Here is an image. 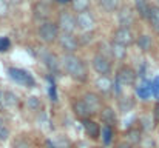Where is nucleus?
I'll use <instances>...</instances> for the list:
<instances>
[{"label": "nucleus", "instance_id": "f257e3e1", "mask_svg": "<svg viewBox=\"0 0 159 148\" xmlns=\"http://www.w3.org/2000/svg\"><path fill=\"white\" fill-rule=\"evenodd\" d=\"M62 65L65 68V71L70 74L71 79L77 80V82H85L88 79V71L85 63L82 62V59H79L76 54H68L65 52L62 56Z\"/></svg>", "mask_w": 159, "mask_h": 148}, {"label": "nucleus", "instance_id": "f03ea898", "mask_svg": "<svg viewBox=\"0 0 159 148\" xmlns=\"http://www.w3.org/2000/svg\"><path fill=\"white\" fill-rule=\"evenodd\" d=\"M59 36H60V28H59L57 23L43 22L39 26V37L45 43H53L56 40H59Z\"/></svg>", "mask_w": 159, "mask_h": 148}, {"label": "nucleus", "instance_id": "7ed1b4c3", "mask_svg": "<svg viewBox=\"0 0 159 148\" xmlns=\"http://www.w3.org/2000/svg\"><path fill=\"white\" fill-rule=\"evenodd\" d=\"M57 25L60 28V33H70V34H74L76 28H77V20L73 14L66 12V11H62L59 14V19H57Z\"/></svg>", "mask_w": 159, "mask_h": 148}, {"label": "nucleus", "instance_id": "20e7f679", "mask_svg": "<svg viewBox=\"0 0 159 148\" xmlns=\"http://www.w3.org/2000/svg\"><path fill=\"white\" fill-rule=\"evenodd\" d=\"M76 20H77V28L82 33H91L96 28V19H94V16L90 11L79 12L76 16Z\"/></svg>", "mask_w": 159, "mask_h": 148}, {"label": "nucleus", "instance_id": "39448f33", "mask_svg": "<svg viewBox=\"0 0 159 148\" xmlns=\"http://www.w3.org/2000/svg\"><path fill=\"white\" fill-rule=\"evenodd\" d=\"M113 42H117V43H120V45H124V47H130V45H133L136 40H134V34H133V31L130 29V28H117L114 33H113Z\"/></svg>", "mask_w": 159, "mask_h": 148}, {"label": "nucleus", "instance_id": "423d86ee", "mask_svg": "<svg viewBox=\"0 0 159 148\" xmlns=\"http://www.w3.org/2000/svg\"><path fill=\"white\" fill-rule=\"evenodd\" d=\"M94 71L99 74V76H108L111 73V62L110 59L104 56V54H96L93 57V62H91Z\"/></svg>", "mask_w": 159, "mask_h": 148}, {"label": "nucleus", "instance_id": "0eeeda50", "mask_svg": "<svg viewBox=\"0 0 159 148\" xmlns=\"http://www.w3.org/2000/svg\"><path fill=\"white\" fill-rule=\"evenodd\" d=\"M116 80L122 85V87H131L136 82V73L133 71V68L124 65L119 68L117 74H116Z\"/></svg>", "mask_w": 159, "mask_h": 148}, {"label": "nucleus", "instance_id": "6e6552de", "mask_svg": "<svg viewBox=\"0 0 159 148\" xmlns=\"http://www.w3.org/2000/svg\"><path fill=\"white\" fill-rule=\"evenodd\" d=\"M57 42H59L60 48L68 54H74V51L79 47V40L74 37V34H70V33H60Z\"/></svg>", "mask_w": 159, "mask_h": 148}, {"label": "nucleus", "instance_id": "1a4fd4ad", "mask_svg": "<svg viewBox=\"0 0 159 148\" xmlns=\"http://www.w3.org/2000/svg\"><path fill=\"white\" fill-rule=\"evenodd\" d=\"M82 100L85 102V105L88 106V110L91 111V114H101V111H102V100L101 97L96 94V93H91V91H88V93H85L84 94V97Z\"/></svg>", "mask_w": 159, "mask_h": 148}, {"label": "nucleus", "instance_id": "9d476101", "mask_svg": "<svg viewBox=\"0 0 159 148\" xmlns=\"http://www.w3.org/2000/svg\"><path fill=\"white\" fill-rule=\"evenodd\" d=\"M9 76L12 80L19 82V83H23V85H34V80L33 77L30 76V73L23 71V70H19V68H9Z\"/></svg>", "mask_w": 159, "mask_h": 148}, {"label": "nucleus", "instance_id": "9b49d317", "mask_svg": "<svg viewBox=\"0 0 159 148\" xmlns=\"http://www.w3.org/2000/svg\"><path fill=\"white\" fill-rule=\"evenodd\" d=\"M117 22L120 25V28H130L134 22V14L130 8H122L119 11V16H117Z\"/></svg>", "mask_w": 159, "mask_h": 148}, {"label": "nucleus", "instance_id": "f8f14e48", "mask_svg": "<svg viewBox=\"0 0 159 148\" xmlns=\"http://www.w3.org/2000/svg\"><path fill=\"white\" fill-rule=\"evenodd\" d=\"M73 111H74L76 117H79L82 120H87L91 116V111L88 110V106L85 105V102L82 99H77V100L73 102Z\"/></svg>", "mask_w": 159, "mask_h": 148}, {"label": "nucleus", "instance_id": "ddd939ff", "mask_svg": "<svg viewBox=\"0 0 159 148\" xmlns=\"http://www.w3.org/2000/svg\"><path fill=\"white\" fill-rule=\"evenodd\" d=\"M84 130H85L87 136H88L90 139H93V141L99 139V137H101V133H102L99 123L94 122V120H90V119L84 120Z\"/></svg>", "mask_w": 159, "mask_h": 148}, {"label": "nucleus", "instance_id": "4468645a", "mask_svg": "<svg viewBox=\"0 0 159 148\" xmlns=\"http://www.w3.org/2000/svg\"><path fill=\"white\" fill-rule=\"evenodd\" d=\"M96 88H98L99 93L108 94V93H111L114 90V83H113V80L108 76H99L96 79Z\"/></svg>", "mask_w": 159, "mask_h": 148}, {"label": "nucleus", "instance_id": "2eb2a0df", "mask_svg": "<svg viewBox=\"0 0 159 148\" xmlns=\"http://www.w3.org/2000/svg\"><path fill=\"white\" fill-rule=\"evenodd\" d=\"M99 116H101V119H102V122L105 125H108V127H114L116 125L117 117H116V111L111 106H104Z\"/></svg>", "mask_w": 159, "mask_h": 148}, {"label": "nucleus", "instance_id": "dca6fc26", "mask_svg": "<svg viewBox=\"0 0 159 148\" xmlns=\"http://www.w3.org/2000/svg\"><path fill=\"white\" fill-rule=\"evenodd\" d=\"M125 137H127V142L131 144V145H136V144H141L142 142V130L141 128H128V131L125 133Z\"/></svg>", "mask_w": 159, "mask_h": 148}, {"label": "nucleus", "instance_id": "f3484780", "mask_svg": "<svg viewBox=\"0 0 159 148\" xmlns=\"http://www.w3.org/2000/svg\"><path fill=\"white\" fill-rule=\"evenodd\" d=\"M134 8H136V12L139 14V17H142V19H148V16H150V9H152L148 0H134Z\"/></svg>", "mask_w": 159, "mask_h": 148}, {"label": "nucleus", "instance_id": "a211bd4d", "mask_svg": "<svg viewBox=\"0 0 159 148\" xmlns=\"http://www.w3.org/2000/svg\"><path fill=\"white\" fill-rule=\"evenodd\" d=\"M110 49H111V56H113L116 60H124V59L127 57V52H128L127 47H124V45H120V43H117V42H113Z\"/></svg>", "mask_w": 159, "mask_h": 148}, {"label": "nucleus", "instance_id": "6ab92c4d", "mask_svg": "<svg viewBox=\"0 0 159 148\" xmlns=\"http://www.w3.org/2000/svg\"><path fill=\"white\" fill-rule=\"evenodd\" d=\"M148 22H150V26L152 29L159 36V6H152L150 9V16H148Z\"/></svg>", "mask_w": 159, "mask_h": 148}, {"label": "nucleus", "instance_id": "aec40b11", "mask_svg": "<svg viewBox=\"0 0 159 148\" xmlns=\"http://www.w3.org/2000/svg\"><path fill=\"white\" fill-rule=\"evenodd\" d=\"M42 60L48 66L50 71H57L59 70V60H57V57L54 54H51V52H43L42 54Z\"/></svg>", "mask_w": 159, "mask_h": 148}, {"label": "nucleus", "instance_id": "412c9836", "mask_svg": "<svg viewBox=\"0 0 159 148\" xmlns=\"http://www.w3.org/2000/svg\"><path fill=\"white\" fill-rule=\"evenodd\" d=\"M48 14H50V8L43 2H40V3H37L34 6V16H36V19H40V20L42 19H47Z\"/></svg>", "mask_w": 159, "mask_h": 148}, {"label": "nucleus", "instance_id": "4be33fe9", "mask_svg": "<svg viewBox=\"0 0 159 148\" xmlns=\"http://www.w3.org/2000/svg\"><path fill=\"white\" fill-rule=\"evenodd\" d=\"M136 43H138V47L142 49V51H150L152 47H153V42H152V37L150 36H147V34H142V36H139V39L136 40Z\"/></svg>", "mask_w": 159, "mask_h": 148}, {"label": "nucleus", "instance_id": "5701e85b", "mask_svg": "<svg viewBox=\"0 0 159 148\" xmlns=\"http://www.w3.org/2000/svg\"><path fill=\"white\" fill-rule=\"evenodd\" d=\"M71 6L73 9L79 14V12H85L90 8V0H71Z\"/></svg>", "mask_w": 159, "mask_h": 148}, {"label": "nucleus", "instance_id": "b1692460", "mask_svg": "<svg viewBox=\"0 0 159 148\" xmlns=\"http://www.w3.org/2000/svg\"><path fill=\"white\" fill-rule=\"evenodd\" d=\"M134 106V100L131 97H122L119 99V110L122 113H128L130 110H133Z\"/></svg>", "mask_w": 159, "mask_h": 148}, {"label": "nucleus", "instance_id": "393cba45", "mask_svg": "<svg viewBox=\"0 0 159 148\" xmlns=\"http://www.w3.org/2000/svg\"><path fill=\"white\" fill-rule=\"evenodd\" d=\"M3 103L6 106H16L19 103V97L12 91H5L3 93Z\"/></svg>", "mask_w": 159, "mask_h": 148}, {"label": "nucleus", "instance_id": "a878e982", "mask_svg": "<svg viewBox=\"0 0 159 148\" xmlns=\"http://www.w3.org/2000/svg\"><path fill=\"white\" fill-rule=\"evenodd\" d=\"M99 3L108 12H114L119 6V0H99Z\"/></svg>", "mask_w": 159, "mask_h": 148}, {"label": "nucleus", "instance_id": "bb28decb", "mask_svg": "<svg viewBox=\"0 0 159 148\" xmlns=\"http://www.w3.org/2000/svg\"><path fill=\"white\" fill-rule=\"evenodd\" d=\"M102 141L105 145H110L111 144V139H113V127H108V125H104L102 127Z\"/></svg>", "mask_w": 159, "mask_h": 148}, {"label": "nucleus", "instance_id": "cd10ccee", "mask_svg": "<svg viewBox=\"0 0 159 148\" xmlns=\"http://www.w3.org/2000/svg\"><path fill=\"white\" fill-rule=\"evenodd\" d=\"M26 105H28V108H31L33 111H37V110H40V106H42L40 99L36 97V96H30V97L26 99Z\"/></svg>", "mask_w": 159, "mask_h": 148}, {"label": "nucleus", "instance_id": "c85d7f7f", "mask_svg": "<svg viewBox=\"0 0 159 148\" xmlns=\"http://www.w3.org/2000/svg\"><path fill=\"white\" fill-rule=\"evenodd\" d=\"M152 93H153V91H152V87H145V85H142V87L138 88V94H139V97L141 99H147Z\"/></svg>", "mask_w": 159, "mask_h": 148}, {"label": "nucleus", "instance_id": "c756f323", "mask_svg": "<svg viewBox=\"0 0 159 148\" xmlns=\"http://www.w3.org/2000/svg\"><path fill=\"white\" fill-rule=\"evenodd\" d=\"M11 48V42L8 37H0V52H6Z\"/></svg>", "mask_w": 159, "mask_h": 148}, {"label": "nucleus", "instance_id": "7c9ffc66", "mask_svg": "<svg viewBox=\"0 0 159 148\" xmlns=\"http://www.w3.org/2000/svg\"><path fill=\"white\" fill-rule=\"evenodd\" d=\"M8 14H9V5L5 0H0V19L6 17Z\"/></svg>", "mask_w": 159, "mask_h": 148}, {"label": "nucleus", "instance_id": "2f4dec72", "mask_svg": "<svg viewBox=\"0 0 159 148\" xmlns=\"http://www.w3.org/2000/svg\"><path fill=\"white\" fill-rule=\"evenodd\" d=\"M141 147L142 148H156V144H155V141H153L152 137H145V139H142Z\"/></svg>", "mask_w": 159, "mask_h": 148}, {"label": "nucleus", "instance_id": "473e14b6", "mask_svg": "<svg viewBox=\"0 0 159 148\" xmlns=\"http://www.w3.org/2000/svg\"><path fill=\"white\" fill-rule=\"evenodd\" d=\"M152 91H153V94L159 99V77H156V79L153 80V83H152Z\"/></svg>", "mask_w": 159, "mask_h": 148}, {"label": "nucleus", "instance_id": "72a5a7b5", "mask_svg": "<svg viewBox=\"0 0 159 148\" xmlns=\"http://www.w3.org/2000/svg\"><path fill=\"white\" fill-rule=\"evenodd\" d=\"M9 137V130L6 127H2L0 128V141H8Z\"/></svg>", "mask_w": 159, "mask_h": 148}, {"label": "nucleus", "instance_id": "f704fd0d", "mask_svg": "<svg viewBox=\"0 0 159 148\" xmlns=\"http://www.w3.org/2000/svg\"><path fill=\"white\" fill-rule=\"evenodd\" d=\"M28 147H30V144H28L26 141L23 142V141H20V139H19V141H16V142H14V148H28Z\"/></svg>", "mask_w": 159, "mask_h": 148}, {"label": "nucleus", "instance_id": "c9c22d12", "mask_svg": "<svg viewBox=\"0 0 159 148\" xmlns=\"http://www.w3.org/2000/svg\"><path fill=\"white\" fill-rule=\"evenodd\" d=\"M153 119H155V122L159 123V102L155 105V108H153Z\"/></svg>", "mask_w": 159, "mask_h": 148}, {"label": "nucleus", "instance_id": "e433bc0d", "mask_svg": "<svg viewBox=\"0 0 159 148\" xmlns=\"http://www.w3.org/2000/svg\"><path fill=\"white\" fill-rule=\"evenodd\" d=\"M116 148H133V145L128 144V142L125 141V142H119V144L116 145Z\"/></svg>", "mask_w": 159, "mask_h": 148}, {"label": "nucleus", "instance_id": "4c0bfd02", "mask_svg": "<svg viewBox=\"0 0 159 148\" xmlns=\"http://www.w3.org/2000/svg\"><path fill=\"white\" fill-rule=\"evenodd\" d=\"M5 2L11 6V5H20V2H22V0H5Z\"/></svg>", "mask_w": 159, "mask_h": 148}, {"label": "nucleus", "instance_id": "58836bf2", "mask_svg": "<svg viewBox=\"0 0 159 148\" xmlns=\"http://www.w3.org/2000/svg\"><path fill=\"white\" fill-rule=\"evenodd\" d=\"M59 3H62V5H65V3H71V0H57Z\"/></svg>", "mask_w": 159, "mask_h": 148}, {"label": "nucleus", "instance_id": "ea45409f", "mask_svg": "<svg viewBox=\"0 0 159 148\" xmlns=\"http://www.w3.org/2000/svg\"><path fill=\"white\" fill-rule=\"evenodd\" d=\"M2 127H5V123H3V119L0 117V128H2Z\"/></svg>", "mask_w": 159, "mask_h": 148}, {"label": "nucleus", "instance_id": "a19ab883", "mask_svg": "<svg viewBox=\"0 0 159 148\" xmlns=\"http://www.w3.org/2000/svg\"><path fill=\"white\" fill-rule=\"evenodd\" d=\"M156 6H159V0H156Z\"/></svg>", "mask_w": 159, "mask_h": 148}, {"label": "nucleus", "instance_id": "79ce46f5", "mask_svg": "<svg viewBox=\"0 0 159 148\" xmlns=\"http://www.w3.org/2000/svg\"><path fill=\"white\" fill-rule=\"evenodd\" d=\"M93 148H104V147H93Z\"/></svg>", "mask_w": 159, "mask_h": 148}]
</instances>
